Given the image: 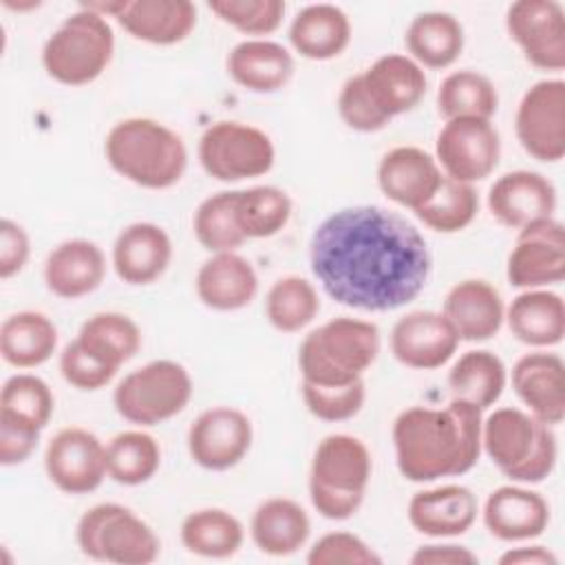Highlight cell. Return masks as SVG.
I'll return each instance as SVG.
<instances>
[{"label":"cell","instance_id":"6da1fadb","mask_svg":"<svg viewBox=\"0 0 565 565\" xmlns=\"http://www.w3.org/2000/svg\"><path fill=\"white\" fill-rule=\"evenodd\" d=\"M309 263L324 294L358 311H393L415 300L433 258L422 232L380 205L329 214L311 234Z\"/></svg>","mask_w":565,"mask_h":565},{"label":"cell","instance_id":"7a4b0ae2","mask_svg":"<svg viewBox=\"0 0 565 565\" xmlns=\"http://www.w3.org/2000/svg\"><path fill=\"white\" fill-rule=\"evenodd\" d=\"M481 424L483 411L457 397L444 408H404L391 430L399 475L430 483L470 472L481 457Z\"/></svg>","mask_w":565,"mask_h":565},{"label":"cell","instance_id":"3957f363","mask_svg":"<svg viewBox=\"0 0 565 565\" xmlns=\"http://www.w3.org/2000/svg\"><path fill=\"white\" fill-rule=\"evenodd\" d=\"M108 166L146 190H168L188 170V148L179 132L150 117H126L104 139Z\"/></svg>","mask_w":565,"mask_h":565},{"label":"cell","instance_id":"277c9868","mask_svg":"<svg viewBox=\"0 0 565 565\" xmlns=\"http://www.w3.org/2000/svg\"><path fill=\"white\" fill-rule=\"evenodd\" d=\"M380 329L371 320L338 316L309 331L298 347L302 382L344 386L364 380L380 355Z\"/></svg>","mask_w":565,"mask_h":565},{"label":"cell","instance_id":"5b68a950","mask_svg":"<svg viewBox=\"0 0 565 565\" xmlns=\"http://www.w3.org/2000/svg\"><path fill=\"white\" fill-rule=\"evenodd\" d=\"M481 452L512 483H539L556 468L558 444L554 426L525 408H494L481 424Z\"/></svg>","mask_w":565,"mask_h":565},{"label":"cell","instance_id":"8992f818","mask_svg":"<svg viewBox=\"0 0 565 565\" xmlns=\"http://www.w3.org/2000/svg\"><path fill=\"white\" fill-rule=\"evenodd\" d=\"M373 472L369 446L347 433L322 437L309 468V499L313 510L329 521L351 519L366 494Z\"/></svg>","mask_w":565,"mask_h":565},{"label":"cell","instance_id":"52a82bcc","mask_svg":"<svg viewBox=\"0 0 565 565\" xmlns=\"http://www.w3.org/2000/svg\"><path fill=\"white\" fill-rule=\"evenodd\" d=\"M115 53V33L108 18L84 4L66 15L42 46V66L64 86H86L104 75Z\"/></svg>","mask_w":565,"mask_h":565},{"label":"cell","instance_id":"ba28073f","mask_svg":"<svg viewBox=\"0 0 565 565\" xmlns=\"http://www.w3.org/2000/svg\"><path fill=\"white\" fill-rule=\"evenodd\" d=\"M75 541L86 558L115 565H148L161 552L154 530L121 503L88 508L77 521Z\"/></svg>","mask_w":565,"mask_h":565},{"label":"cell","instance_id":"9c48e42d","mask_svg":"<svg viewBox=\"0 0 565 565\" xmlns=\"http://www.w3.org/2000/svg\"><path fill=\"white\" fill-rule=\"evenodd\" d=\"M190 371L177 360H150L124 375L113 391V406L121 419L139 428L177 417L192 399Z\"/></svg>","mask_w":565,"mask_h":565},{"label":"cell","instance_id":"30bf717a","mask_svg":"<svg viewBox=\"0 0 565 565\" xmlns=\"http://www.w3.org/2000/svg\"><path fill=\"white\" fill-rule=\"evenodd\" d=\"M196 157L207 177L238 183L267 174L274 168L276 148L271 137L258 126L221 119L201 132Z\"/></svg>","mask_w":565,"mask_h":565},{"label":"cell","instance_id":"8fae6325","mask_svg":"<svg viewBox=\"0 0 565 565\" xmlns=\"http://www.w3.org/2000/svg\"><path fill=\"white\" fill-rule=\"evenodd\" d=\"M501 159V137L492 119L459 117L444 121L435 139V161L455 181L475 185L494 172Z\"/></svg>","mask_w":565,"mask_h":565},{"label":"cell","instance_id":"7c38bea8","mask_svg":"<svg viewBox=\"0 0 565 565\" xmlns=\"http://www.w3.org/2000/svg\"><path fill=\"white\" fill-rule=\"evenodd\" d=\"M521 148L536 161L556 163L565 157V82L558 77L534 82L514 115Z\"/></svg>","mask_w":565,"mask_h":565},{"label":"cell","instance_id":"4fadbf2b","mask_svg":"<svg viewBox=\"0 0 565 565\" xmlns=\"http://www.w3.org/2000/svg\"><path fill=\"white\" fill-rule=\"evenodd\" d=\"M505 278L516 289H543L565 278V230L554 216L519 230L505 263Z\"/></svg>","mask_w":565,"mask_h":565},{"label":"cell","instance_id":"5bb4252c","mask_svg":"<svg viewBox=\"0 0 565 565\" xmlns=\"http://www.w3.org/2000/svg\"><path fill=\"white\" fill-rule=\"evenodd\" d=\"M190 459L210 472L238 466L254 441L252 419L234 406H212L196 415L188 428Z\"/></svg>","mask_w":565,"mask_h":565},{"label":"cell","instance_id":"9a60e30c","mask_svg":"<svg viewBox=\"0 0 565 565\" xmlns=\"http://www.w3.org/2000/svg\"><path fill=\"white\" fill-rule=\"evenodd\" d=\"M44 470L57 490L66 494H88L108 477L106 444L88 428H60L46 444Z\"/></svg>","mask_w":565,"mask_h":565},{"label":"cell","instance_id":"2e32d148","mask_svg":"<svg viewBox=\"0 0 565 565\" xmlns=\"http://www.w3.org/2000/svg\"><path fill=\"white\" fill-rule=\"evenodd\" d=\"M505 31L523 57L541 71L565 68V9L556 0H516L505 11Z\"/></svg>","mask_w":565,"mask_h":565},{"label":"cell","instance_id":"e0dca14e","mask_svg":"<svg viewBox=\"0 0 565 565\" xmlns=\"http://www.w3.org/2000/svg\"><path fill=\"white\" fill-rule=\"evenodd\" d=\"M459 335L441 311L417 309L395 320L391 329L393 358L415 371H435L452 360Z\"/></svg>","mask_w":565,"mask_h":565},{"label":"cell","instance_id":"ac0fdd59","mask_svg":"<svg viewBox=\"0 0 565 565\" xmlns=\"http://www.w3.org/2000/svg\"><path fill=\"white\" fill-rule=\"evenodd\" d=\"M380 192L399 207L419 210L444 181L435 157L417 146H397L382 154L377 163Z\"/></svg>","mask_w":565,"mask_h":565},{"label":"cell","instance_id":"d6986e66","mask_svg":"<svg viewBox=\"0 0 565 565\" xmlns=\"http://www.w3.org/2000/svg\"><path fill=\"white\" fill-rule=\"evenodd\" d=\"M486 203L497 223L521 230L532 221L554 216L556 188L541 172L512 170L494 179Z\"/></svg>","mask_w":565,"mask_h":565},{"label":"cell","instance_id":"ffe728a7","mask_svg":"<svg viewBox=\"0 0 565 565\" xmlns=\"http://www.w3.org/2000/svg\"><path fill=\"white\" fill-rule=\"evenodd\" d=\"M512 391L530 415L547 426L565 417V364L558 353L532 351L512 366Z\"/></svg>","mask_w":565,"mask_h":565},{"label":"cell","instance_id":"44dd1931","mask_svg":"<svg viewBox=\"0 0 565 565\" xmlns=\"http://www.w3.org/2000/svg\"><path fill=\"white\" fill-rule=\"evenodd\" d=\"M486 530L503 543H523L541 536L550 525V503L523 483L494 488L481 510Z\"/></svg>","mask_w":565,"mask_h":565},{"label":"cell","instance_id":"7402d4cb","mask_svg":"<svg viewBox=\"0 0 565 565\" xmlns=\"http://www.w3.org/2000/svg\"><path fill=\"white\" fill-rule=\"evenodd\" d=\"M479 514L477 494L461 483L424 488L408 501V523L430 539H452L466 534Z\"/></svg>","mask_w":565,"mask_h":565},{"label":"cell","instance_id":"603a6c76","mask_svg":"<svg viewBox=\"0 0 565 565\" xmlns=\"http://www.w3.org/2000/svg\"><path fill=\"white\" fill-rule=\"evenodd\" d=\"M172 260L168 232L150 221L126 225L113 243V269L117 278L132 287L159 280Z\"/></svg>","mask_w":565,"mask_h":565},{"label":"cell","instance_id":"cb8c5ba5","mask_svg":"<svg viewBox=\"0 0 565 565\" xmlns=\"http://www.w3.org/2000/svg\"><path fill=\"white\" fill-rule=\"evenodd\" d=\"M441 313L448 318L459 340L486 342L501 331L505 322V302L492 282L483 278H466L448 289Z\"/></svg>","mask_w":565,"mask_h":565},{"label":"cell","instance_id":"d4e9b609","mask_svg":"<svg viewBox=\"0 0 565 565\" xmlns=\"http://www.w3.org/2000/svg\"><path fill=\"white\" fill-rule=\"evenodd\" d=\"M106 278V256L95 241L68 238L55 245L44 260V285L62 300L90 296Z\"/></svg>","mask_w":565,"mask_h":565},{"label":"cell","instance_id":"484cf974","mask_svg":"<svg viewBox=\"0 0 565 565\" xmlns=\"http://www.w3.org/2000/svg\"><path fill=\"white\" fill-rule=\"evenodd\" d=\"M199 300L212 311H238L258 294V274L238 252H218L205 258L194 276Z\"/></svg>","mask_w":565,"mask_h":565},{"label":"cell","instance_id":"4316f807","mask_svg":"<svg viewBox=\"0 0 565 565\" xmlns=\"http://www.w3.org/2000/svg\"><path fill=\"white\" fill-rule=\"evenodd\" d=\"M225 68L241 88L269 95L289 84L296 64L289 49L280 42L267 38H247L232 46Z\"/></svg>","mask_w":565,"mask_h":565},{"label":"cell","instance_id":"83f0119b","mask_svg":"<svg viewBox=\"0 0 565 565\" xmlns=\"http://www.w3.org/2000/svg\"><path fill=\"white\" fill-rule=\"evenodd\" d=\"M375 106L388 117L411 113L426 95L424 68L402 53H386L360 73Z\"/></svg>","mask_w":565,"mask_h":565},{"label":"cell","instance_id":"f1b7e54d","mask_svg":"<svg viewBox=\"0 0 565 565\" xmlns=\"http://www.w3.org/2000/svg\"><path fill=\"white\" fill-rule=\"evenodd\" d=\"M196 20L199 11L190 0H126L117 18L130 38L157 46L183 42L194 31Z\"/></svg>","mask_w":565,"mask_h":565},{"label":"cell","instance_id":"f546056e","mask_svg":"<svg viewBox=\"0 0 565 565\" xmlns=\"http://www.w3.org/2000/svg\"><path fill=\"white\" fill-rule=\"evenodd\" d=\"M289 44L294 51L313 62H327L347 51L353 26L344 9L329 2L305 4L289 24Z\"/></svg>","mask_w":565,"mask_h":565},{"label":"cell","instance_id":"4dcf8cb0","mask_svg":"<svg viewBox=\"0 0 565 565\" xmlns=\"http://www.w3.org/2000/svg\"><path fill=\"white\" fill-rule=\"evenodd\" d=\"M510 333L527 347L547 349L563 342L565 335V302L550 289H523L505 307Z\"/></svg>","mask_w":565,"mask_h":565},{"label":"cell","instance_id":"1f68e13d","mask_svg":"<svg viewBox=\"0 0 565 565\" xmlns=\"http://www.w3.org/2000/svg\"><path fill=\"white\" fill-rule=\"evenodd\" d=\"M311 534L307 510L289 497H269L258 503L249 521L254 545L267 556H291Z\"/></svg>","mask_w":565,"mask_h":565},{"label":"cell","instance_id":"d6a6232c","mask_svg":"<svg viewBox=\"0 0 565 565\" xmlns=\"http://www.w3.org/2000/svg\"><path fill=\"white\" fill-rule=\"evenodd\" d=\"M408 57L422 68H448L452 66L466 44L461 22L448 11L417 13L404 33Z\"/></svg>","mask_w":565,"mask_h":565},{"label":"cell","instance_id":"836d02e7","mask_svg":"<svg viewBox=\"0 0 565 565\" xmlns=\"http://www.w3.org/2000/svg\"><path fill=\"white\" fill-rule=\"evenodd\" d=\"M57 349L55 322L33 309L15 311L0 324V355L13 369H38Z\"/></svg>","mask_w":565,"mask_h":565},{"label":"cell","instance_id":"e575fe53","mask_svg":"<svg viewBox=\"0 0 565 565\" xmlns=\"http://www.w3.org/2000/svg\"><path fill=\"white\" fill-rule=\"evenodd\" d=\"M508 384V369L503 360L488 349H470L461 353L448 371L450 395L479 406L481 411L494 406Z\"/></svg>","mask_w":565,"mask_h":565},{"label":"cell","instance_id":"d590c367","mask_svg":"<svg viewBox=\"0 0 565 565\" xmlns=\"http://www.w3.org/2000/svg\"><path fill=\"white\" fill-rule=\"evenodd\" d=\"M179 536L190 554L223 561L238 554L245 541V527L223 508H199L185 514Z\"/></svg>","mask_w":565,"mask_h":565},{"label":"cell","instance_id":"8d00e7d4","mask_svg":"<svg viewBox=\"0 0 565 565\" xmlns=\"http://www.w3.org/2000/svg\"><path fill=\"white\" fill-rule=\"evenodd\" d=\"M75 340L102 362L121 369L139 353L141 329L126 313L97 311L88 320H84Z\"/></svg>","mask_w":565,"mask_h":565},{"label":"cell","instance_id":"74e56055","mask_svg":"<svg viewBox=\"0 0 565 565\" xmlns=\"http://www.w3.org/2000/svg\"><path fill=\"white\" fill-rule=\"evenodd\" d=\"M499 108V93L490 77L472 68L448 73L437 88V113L448 119H492Z\"/></svg>","mask_w":565,"mask_h":565},{"label":"cell","instance_id":"f35d334b","mask_svg":"<svg viewBox=\"0 0 565 565\" xmlns=\"http://www.w3.org/2000/svg\"><path fill=\"white\" fill-rule=\"evenodd\" d=\"M320 311V296L311 280L289 274L271 282L265 296V318L280 333H298Z\"/></svg>","mask_w":565,"mask_h":565},{"label":"cell","instance_id":"ab89813d","mask_svg":"<svg viewBox=\"0 0 565 565\" xmlns=\"http://www.w3.org/2000/svg\"><path fill=\"white\" fill-rule=\"evenodd\" d=\"M159 466V441L141 428L121 430L106 444L108 477L119 486H141L157 475Z\"/></svg>","mask_w":565,"mask_h":565},{"label":"cell","instance_id":"60d3db41","mask_svg":"<svg viewBox=\"0 0 565 565\" xmlns=\"http://www.w3.org/2000/svg\"><path fill=\"white\" fill-rule=\"evenodd\" d=\"M294 212L289 194L276 185H254L236 190V223L243 236L271 238L280 234Z\"/></svg>","mask_w":565,"mask_h":565},{"label":"cell","instance_id":"b9f144b4","mask_svg":"<svg viewBox=\"0 0 565 565\" xmlns=\"http://www.w3.org/2000/svg\"><path fill=\"white\" fill-rule=\"evenodd\" d=\"M55 411L51 386L33 373H15L0 388V422L44 430Z\"/></svg>","mask_w":565,"mask_h":565},{"label":"cell","instance_id":"7bdbcfd3","mask_svg":"<svg viewBox=\"0 0 565 565\" xmlns=\"http://www.w3.org/2000/svg\"><path fill=\"white\" fill-rule=\"evenodd\" d=\"M479 212V194L475 185L455 181L444 174L437 192L413 214L417 221L437 234H457L466 230Z\"/></svg>","mask_w":565,"mask_h":565},{"label":"cell","instance_id":"ee69618b","mask_svg":"<svg viewBox=\"0 0 565 565\" xmlns=\"http://www.w3.org/2000/svg\"><path fill=\"white\" fill-rule=\"evenodd\" d=\"M192 232L210 254L236 252L247 241L236 223V190H223L203 199L194 210Z\"/></svg>","mask_w":565,"mask_h":565},{"label":"cell","instance_id":"f6af8a7d","mask_svg":"<svg viewBox=\"0 0 565 565\" xmlns=\"http://www.w3.org/2000/svg\"><path fill=\"white\" fill-rule=\"evenodd\" d=\"M207 9L232 29L245 35H269L285 18L282 0H210Z\"/></svg>","mask_w":565,"mask_h":565},{"label":"cell","instance_id":"bcb514c9","mask_svg":"<svg viewBox=\"0 0 565 565\" xmlns=\"http://www.w3.org/2000/svg\"><path fill=\"white\" fill-rule=\"evenodd\" d=\"M300 393L307 411L322 422H347L353 419L366 402L364 380L344 384V386H316L300 382Z\"/></svg>","mask_w":565,"mask_h":565},{"label":"cell","instance_id":"7dc6e473","mask_svg":"<svg viewBox=\"0 0 565 565\" xmlns=\"http://www.w3.org/2000/svg\"><path fill=\"white\" fill-rule=\"evenodd\" d=\"M309 565H380L382 556L358 534L335 530L322 534L307 552Z\"/></svg>","mask_w":565,"mask_h":565},{"label":"cell","instance_id":"c3c4849f","mask_svg":"<svg viewBox=\"0 0 565 565\" xmlns=\"http://www.w3.org/2000/svg\"><path fill=\"white\" fill-rule=\"evenodd\" d=\"M338 115L347 124V128L355 132H377L391 124V119L371 99L360 73L351 75L340 86Z\"/></svg>","mask_w":565,"mask_h":565},{"label":"cell","instance_id":"681fc988","mask_svg":"<svg viewBox=\"0 0 565 565\" xmlns=\"http://www.w3.org/2000/svg\"><path fill=\"white\" fill-rule=\"evenodd\" d=\"M119 369L88 353L77 340H71L60 353V373L77 391H99L113 382Z\"/></svg>","mask_w":565,"mask_h":565},{"label":"cell","instance_id":"f907efd6","mask_svg":"<svg viewBox=\"0 0 565 565\" xmlns=\"http://www.w3.org/2000/svg\"><path fill=\"white\" fill-rule=\"evenodd\" d=\"M31 256V238L26 230L13 221L2 218L0 223V278L9 280L24 269Z\"/></svg>","mask_w":565,"mask_h":565},{"label":"cell","instance_id":"816d5d0a","mask_svg":"<svg viewBox=\"0 0 565 565\" xmlns=\"http://www.w3.org/2000/svg\"><path fill=\"white\" fill-rule=\"evenodd\" d=\"M40 430L26 428L22 424L0 422V463L4 468L24 463L38 448Z\"/></svg>","mask_w":565,"mask_h":565},{"label":"cell","instance_id":"f5cc1de1","mask_svg":"<svg viewBox=\"0 0 565 565\" xmlns=\"http://www.w3.org/2000/svg\"><path fill=\"white\" fill-rule=\"evenodd\" d=\"M408 561L413 565H477L479 556L466 545L426 543V545H419Z\"/></svg>","mask_w":565,"mask_h":565},{"label":"cell","instance_id":"db71d44e","mask_svg":"<svg viewBox=\"0 0 565 565\" xmlns=\"http://www.w3.org/2000/svg\"><path fill=\"white\" fill-rule=\"evenodd\" d=\"M501 565H556L558 558L545 545H521L510 547L499 556Z\"/></svg>","mask_w":565,"mask_h":565},{"label":"cell","instance_id":"11a10c76","mask_svg":"<svg viewBox=\"0 0 565 565\" xmlns=\"http://www.w3.org/2000/svg\"><path fill=\"white\" fill-rule=\"evenodd\" d=\"M2 4L4 7H9V9H13V11H26V9H38L40 7V2H11V0H2Z\"/></svg>","mask_w":565,"mask_h":565}]
</instances>
